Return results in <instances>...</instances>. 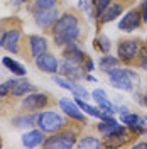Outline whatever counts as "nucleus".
I'll list each match as a JSON object with an SVG mask.
<instances>
[{
    "label": "nucleus",
    "mask_w": 147,
    "mask_h": 149,
    "mask_svg": "<svg viewBox=\"0 0 147 149\" xmlns=\"http://www.w3.org/2000/svg\"><path fill=\"white\" fill-rule=\"evenodd\" d=\"M53 39H54L56 46L63 47L69 42H76L78 37L81 34V27H80V17L76 15L73 10H66L64 14H61L54 26L49 29Z\"/></svg>",
    "instance_id": "obj_1"
},
{
    "label": "nucleus",
    "mask_w": 147,
    "mask_h": 149,
    "mask_svg": "<svg viewBox=\"0 0 147 149\" xmlns=\"http://www.w3.org/2000/svg\"><path fill=\"white\" fill-rule=\"evenodd\" d=\"M110 78V85L117 90H122V92H134V86H139V74L134 71V70H129V68H122L120 66L119 70H115L113 73L108 74Z\"/></svg>",
    "instance_id": "obj_2"
},
{
    "label": "nucleus",
    "mask_w": 147,
    "mask_h": 149,
    "mask_svg": "<svg viewBox=\"0 0 147 149\" xmlns=\"http://www.w3.org/2000/svg\"><path fill=\"white\" fill-rule=\"evenodd\" d=\"M36 125L42 130L44 134H56L59 130H63L68 125L66 124V119L54 110H46V112H41L37 113V122Z\"/></svg>",
    "instance_id": "obj_3"
},
{
    "label": "nucleus",
    "mask_w": 147,
    "mask_h": 149,
    "mask_svg": "<svg viewBox=\"0 0 147 149\" xmlns=\"http://www.w3.org/2000/svg\"><path fill=\"white\" fill-rule=\"evenodd\" d=\"M78 141V132L74 129H63L59 132L53 134L51 137H46L42 146L44 148H58V149H69V148H74Z\"/></svg>",
    "instance_id": "obj_4"
},
{
    "label": "nucleus",
    "mask_w": 147,
    "mask_h": 149,
    "mask_svg": "<svg viewBox=\"0 0 147 149\" xmlns=\"http://www.w3.org/2000/svg\"><path fill=\"white\" fill-rule=\"evenodd\" d=\"M142 42L139 39H122L117 46V58L123 65H132L139 58Z\"/></svg>",
    "instance_id": "obj_5"
},
{
    "label": "nucleus",
    "mask_w": 147,
    "mask_h": 149,
    "mask_svg": "<svg viewBox=\"0 0 147 149\" xmlns=\"http://www.w3.org/2000/svg\"><path fill=\"white\" fill-rule=\"evenodd\" d=\"M49 103H51V98H49L47 93L36 92V90H34L32 93H27V95L22 98L20 107H22V110H26V112H37V110L47 109Z\"/></svg>",
    "instance_id": "obj_6"
},
{
    "label": "nucleus",
    "mask_w": 147,
    "mask_h": 149,
    "mask_svg": "<svg viewBox=\"0 0 147 149\" xmlns=\"http://www.w3.org/2000/svg\"><path fill=\"white\" fill-rule=\"evenodd\" d=\"M142 24H144V20H142L140 9L139 7H132L122 15V19L119 22V29L122 32H135V31H139L142 27Z\"/></svg>",
    "instance_id": "obj_7"
},
{
    "label": "nucleus",
    "mask_w": 147,
    "mask_h": 149,
    "mask_svg": "<svg viewBox=\"0 0 147 149\" xmlns=\"http://www.w3.org/2000/svg\"><path fill=\"white\" fill-rule=\"evenodd\" d=\"M32 17H34V22L37 24V27L44 29V31H49V29L54 26V22L59 17V12L56 7H51V9H36L32 10Z\"/></svg>",
    "instance_id": "obj_8"
},
{
    "label": "nucleus",
    "mask_w": 147,
    "mask_h": 149,
    "mask_svg": "<svg viewBox=\"0 0 147 149\" xmlns=\"http://www.w3.org/2000/svg\"><path fill=\"white\" fill-rule=\"evenodd\" d=\"M20 37H22V31L20 29L17 27L7 29L2 34L0 47H3L5 51H9L12 54H19L20 53Z\"/></svg>",
    "instance_id": "obj_9"
},
{
    "label": "nucleus",
    "mask_w": 147,
    "mask_h": 149,
    "mask_svg": "<svg viewBox=\"0 0 147 149\" xmlns=\"http://www.w3.org/2000/svg\"><path fill=\"white\" fill-rule=\"evenodd\" d=\"M83 70H85L83 65L76 63V61H73V59H66V58H63V59L59 61V68H58V71H61L63 76L69 78V80H74V81L85 78Z\"/></svg>",
    "instance_id": "obj_10"
},
{
    "label": "nucleus",
    "mask_w": 147,
    "mask_h": 149,
    "mask_svg": "<svg viewBox=\"0 0 147 149\" xmlns=\"http://www.w3.org/2000/svg\"><path fill=\"white\" fill-rule=\"evenodd\" d=\"M59 109L64 112L69 119L78 120V122H83V124H88L85 112H83L81 109L76 105V102H73V100H68L66 97H64V98H59Z\"/></svg>",
    "instance_id": "obj_11"
},
{
    "label": "nucleus",
    "mask_w": 147,
    "mask_h": 149,
    "mask_svg": "<svg viewBox=\"0 0 147 149\" xmlns=\"http://www.w3.org/2000/svg\"><path fill=\"white\" fill-rule=\"evenodd\" d=\"M34 61H36V66L41 70V71H44V73H51V74L58 73L59 61H58V58H56L54 54H51V53H44V54H41L39 58H36Z\"/></svg>",
    "instance_id": "obj_12"
},
{
    "label": "nucleus",
    "mask_w": 147,
    "mask_h": 149,
    "mask_svg": "<svg viewBox=\"0 0 147 149\" xmlns=\"http://www.w3.org/2000/svg\"><path fill=\"white\" fill-rule=\"evenodd\" d=\"M29 47H31V58L32 59H36L39 58L41 54H44L47 53V39L42 36H37V34H31L29 36Z\"/></svg>",
    "instance_id": "obj_13"
},
{
    "label": "nucleus",
    "mask_w": 147,
    "mask_h": 149,
    "mask_svg": "<svg viewBox=\"0 0 147 149\" xmlns=\"http://www.w3.org/2000/svg\"><path fill=\"white\" fill-rule=\"evenodd\" d=\"M122 14H123V5L122 3H117V2H112L110 5L96 17V20H98V24H108V22L115 20Z\"/></svg>",
    "instance_id": "obj_14"
},
{
    "label": "nucleus",
    "mask_w": 147,
    "mask_h": 149,
    "mask_svg": "<svg viewBox=\"0 0 147 149\" xmlns=\"http://www.w3.org/2000/svg\"><path fill=\"white\" fill-rule=\"evenodd\" d=\"M63 58L73 59V61L80 63V65H85V59H86L88 56H86V53H85L76 42H69V44L63 46Z\"/></svg>",
    "instance_id": "obj_15"
},
{
    "label": "nucleus",
    "mask_w": 147,
    "mask_h": 149,
    "mask_svg": "<svg viewBox=\"0 0 147 149\" xmlns=\"http://www.w3.org/2000/svg\"><path fill=\"white\" fill-rule=\"evenodd\" d=\"M120 66H122V61H120L117 56H110V53L105 56H101L100 59H98V68H100V71L103 73L110 74L113 73L115 70H119Z\"/></svg>",
    "instance_id": "obj_16"
},
{
    "label": "nucleus",
    "mask_w": 147,
    "mask_h": 149,
    "mask_svg": "<svg viewBox=\"0 0 147 149\" xmlns=\"http://www.w3.org/2000/svg\"><path fill=\"white\" fill-rule=\"evenodd\" d=\"M44 132L41 129H32L26 132L24 136H22V144L26 146V148H37V146H42V142H44Z\"/></svg>",
    "instance_id": "obj_17"
},
{
    "label": "nucleus",
    "mask_w": 147,
    "mask_h": 149,
    "mask_svg": "<svg viewBox=\"0 0 147 149\" xmlns=\"http://www.w3.org/2000/svg\"><path fill=\"white\" fill-rule=\"evenodd\" d=\"M36 88L31 85L27 78H22V80H17L15 85H14V88H12V95L14 97H24V95H27L29 92H34Z\"/></svg>",
    "instance_id": "obj_18"
},
{
    "label": "nucleus",
    "mask_w": 147,
    "mask_h": 149,
    "mask_svg": "<svg viewBox=\"0 0 147 149\" xmlns=\"http://www.w3.org/2000/svg\"><path fill=\"white\" fill-rule=\"evenodd\" d=\"M74 102H76V105H78L85 113H88V115H92V117H96V119H101L103 110H101L100 107H93V105L86 103L83 98H80V97H76V98H74Z\"/></svg>",
    "instance_id": "obj_19"
},
{
    "label": "nucleus",
    "mask_w": 147,
    "mask_h": 149,
    "mask_svg": "<svg viewBox=\"0 0 147 149\" xmlns=\"http://www.w3.org/2000/svg\"><path fill=\"white\" fill-rule=\"evenodd\" d=\"M74 146L81 149H95V148H103V142L98 137H95V136H85L80 141H76Z\"/></svg>",
    "instance_id": "obj_20"
},
{
    "label": "nucleus",
    "mask_w": 147,
    "mask_h": 149,
    "mask_svg": "<svg viewBox=\"0 0 147 149\" xmlns=\"http://www.w3.org/2000/svg\"><path fill=\"white\" fill-rule=\"evenodd\" d=\"M37 122V113L36 112H31V113H24V115H19L14 119V125L15 127H32L36 125Z\"/></svg>",
    "instance_id": "obj_21"
},
{
    "label": "nucleus",
    "mask_w": 147,
    "mask_h": 149,
    "mask_svg": "<svg viewBox=\"0 0 147 149\" xmlns=\"http://www.w3.org/2000/svg\"><path fill=\"white\" fill-rule=\"evenodd\" d=\"M2 65L5 66V68H9L10 71H12L14 74H17V76H26V68L20 65L19 61L12 59V58H9V56L2 58Z\"/></svg>",
    "instance_id": "obj_22"
},
{
    "label": "nucleus",
    "mask_w": 147,
    "mask_h": 149,
    "mask_svg": "<svg viewBox=\"0 0 147 149\" xmlns=\"http://www.w3.org/2000/svg\"><path fill=\"white\" fill-rule=\"evenodd\" d=\"M122 124H119V122H108V120H101L98 125H96V129H98V132H100L103 137H108L110 134H113L115 130L119 129Z\"/></svg>",
    "instance_id": "obj_23"
},
{
    "label": "nucleus",
    "mask_w": 147,
    "mask_h": 149,
    "mask_svg": "<svg viewBox=\"0 0 147 149\" xmlns=\"http://www.w3.org/2000/svg\"><path fill=\"white\" fill-rule=\"evenodd\" d=\"M93 46L96 47L101 54H108L110 53V47H112V42H110V39H108V36L100 34V36L93 41Z\"/></svg>",
    "instance_id": "obj_24"
},
{
    "label": "nucleus",
    "mask_w": 147,
    "mask_h": 149,
    "mask_svg": "<svg viewBox=\"0 0 147 149\" xmlns=\"http://www.w3.org/2000/svg\"><path fill=\"white\" fill-rule=\"evenodd\" d=\"M71 93H73L74 97H80V98H83V100L90 98V93H88V90H86V88H85L81 83H76V81H73V86H71Z\"/></svg>",
    "instance_id": "obj_25"
},
{
    "label": "nucleus",
    "mask_w": 147,
    "mask_h": 149,
    "mask_svg": "<svg viewBox=\"0 0 147 149\" xmlns=\"http://www.w3.org/2000/svg\"><path fill=\"white\" fill-rule=\"evenodd\" d=\"M15 81H17V80H15V78H12V80H7V81L0 83V98H5V97L12 95V88H14Z\"/></svg>",
    "instance_id": "obj_26"
},
{
    "label": "nucleus",
    "mask_w": 147,
    "mask_h": 149,
    "mask_svg": "<svg viewBox=\"0 0 147 149\" xmlns=\"http://www.w3.org/2000/svg\"><path fill=\"white\" fill-rule=\"evenodd\" d=\"M113 0H92L93 3V14H95V17H98L103 10L107 9L108 5H110Z\"/></svg>",
    "instance_id": "obj_27"
},
{
    "label": "nucleus",
    "mask_w": 147,
    "mask_h": 149,
    "mask_svg": "<svg viewBox=\"0 0 147 149\" xmlns=\"http://www.w3.org/2000/svg\"><path fill=\"white\" fill-rule=\"evenodd\" d=\"M139 119H140V115L139 113H132V112H127V113H122L120 115V120H122V124H125V125L135 124V122H139Z\"/></svg>",
    "instance_id": "obj_28"
},
{
    "label": "nucleus",
    "mask_w": 147,
    "mask_h": 149,
    "mask_svg": "<svg viewBox=\"0 0 147 149\" xmlns=\"http://www.w3.org/2000/svg\"><path fill=\"white\" fill-rule=\"evenodd\" d=\"M78 7H80V10L81 12H85V14H88L90 17H93V3L92 0H78Z\"/></svg>",
    "instance_id": "obj_29"
},
{
    "label": "nucleus",
    "mask_w": 147,
    "mask_h": 149,
    "mask_svg": "<svg viewBox=\"0 0 147 149\" xmlns=\"http://www.w3.org/2000/svg\"><path fill=\"white\" fill-rule=\"evenodd\" d=\"M137 59H139V66H140V70L147 71V44L140 47V53H139Z\"/></svg>",
    "instance_id": "obj_30"
},
{
    "label": "nucleus",
    "mask_w": 147,
    "mask_h": 149,
    "mask_svg": "<svg viewBox=\"0 0 147 149\" xmlns=\"http://www.w3.org/2000/svg\"><path fill=\"white\" fill-rule=\"evenodd\" d=\"M53 80H54V83H58L61 88H66V90H69L71 92V86H73V81L74 80H66V78H63V76H53Z\"/></svg>",
    "instance_id": "obj_31"
},
{
    "label": "nucleus",
    "mask_w": 147,
    "mask_h": 149,
    "mask_svg": "<svg viewBox=\"0 0 147 149\" xmlns=\"http://www.w3.org/2000/svg\"><path fill=\"white\" fill-rule=\"evenodd\" d=\"M59 0H34V7L36 9H51V7H56Z\"/></svg>",
    "instance_id": "obj_32"
},
{
    "label": "nucleus",
    "mask_w": 147,
    "mask_h": 149,
    "mask_svg": "<svg viewBox=\"0 0 147 149\" xmlns=\"http://www.w3.org/2000/svg\"><path fill=\"white\" fill-rule=\"evenodd\" d=\"M92 98H95L96 103H100V102H103V100L107 98V93H105V90H101V88H96V90L92 92Z\"/></svg>",
    "instance_id": "obj_33"
},
{
    "label": "nucleus",
    "mask_w": 147,
    "mask_h": 149,
    "mask_svg": "<svg viewBox=\"0 0 147 149\" xmlns=\"http://www.w3.org/2000/svg\"><path fill=\"white\" fill-rule=\"evenodd\" d=\"M140 14H142V20H144V24H147V0H142V3H140Z\"/></svg>",
    "instance_id": "obj_34"
},
{
    "label": "nucleus",
    "mask_w": 147,
    "mask_h": 149,
    "mask_svg": "<svg viewBox=\"0 0 147 149\" xmlns=\"http://www.w3.org/2000/svg\"><path fill=\"white\" fill-rule=\"evenodd\" d=\"M83 68H85V71H88V73L95 70V63H93L92 58H86V59H85V65H83Z\"/></svg>",
    "instance_id": "obj_35"
},
{
    "label": "nucleus",
    "mask_w": 147,
    "mask_h": 149,
    "mask_svg": "<svg viewBox=\"0 0 147 149\" xmlns=\"http://www.w3.org/2000/svg\"><path fill=\"white\" fill-rule=\"evenodd\" d=\"M134 148H135V149H147V141H144V142H137V144H134Z\"/></svg>",
    "instance_id": "obj_36"
},
{
    "label": "nucleus",
    "mask_w": 147,
    "mask_h": 149,
    "mask_svg": "<svg viewBox=\"0 0 147 149\" xmlns=\"http://www.w3.org/2000/svg\"><path fill=\"white\" fill-rule=\"evenodd\" d=\"M85 78H86V80H88V81H93V83H96V78H95V76H93V74H86V76H85Z\"/></svg>",
    "instance_id": "obj_37"
},
{
    "label": "nucleus",
    "mask_w": 147,
    "mask_h": 149,
    "mask_svg": "<svg viewBox=\"0 0 147 149\" xmlns=\"http://www.w3.org/2000/svg\"><path fill=\"white\" fill-rule=\"evenodd\" d=\"M142 103H144V105L147 107V92L144 93V97H142Z\"/></svg>",
    "instance_id": "obj_38"
},
{
    "label": "nucleus",
    "mask_w": 147,
    "mask_h": 149,
    "mask_svg": "<svg viewBox=\"0 0 147 149\" xmlns=\"http://www.w3.org/2000/svg\"><path fill=\"white\" fill-rule=\"evenodd\" d=\"M140 122H142L144 125H147V117H140Z\"/></svg>",
    "instance_id": "obj_39"
},
{
    "label": "nucleus",
    "mask_w": 147,
    "mask_h": 149,
    "mask_svg": "<svg viewBox=\"0 0 147 149\" xmlns=\"http://www.w3.org/2000/svg\"><path fill=\"white\" fill-rule=\"evenodd\" d=\"M2 34H3V31H2V29H0V41H2Z\"/></svg>",
    "instance_id": "obj_40"
},
{
    "label": "nucleus",
    "mask_w": 147,
    "mask_h": 149,
    "mask_svg": "<svg viewBox=\"0 0 147 149\" xmlns=\"http://www.w3.org/2000/svg\"><path fill=\"white\" fill-rule=\"evenodd\" d=\"M24 2H27V0H19V3H24Z\"/></svg>",
    "instance_id": "obj_41"
}]
</instances>
